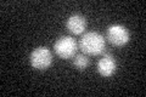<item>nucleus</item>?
Wrapping results in <instances>:
<instances>
[{"instance_id":"1","label":"nucleus","mask_w":146,"mask_h":97,"mask_svg":"<svg viewBox=\"0 0 146 97\" xmlns=\"http://www.w3.org/2000/svg\"><path fill=\"white\" fill-rule=\"evenodd\" d=\"M105 38L98 33V32H88V33L83 34L79 41V48L80 50L86 55H93V56H98V55L102 53L105 50Z\"/></svg>"},{"instance_id":"2","label":"nucleus","mask_w":146,"mask_h":97,"mask_svg":"<svg viewBox=\"0 0 146 97\" xmlns=\"http://www.w3.org/2000/svg\"><path fill=\"white\" fill-rule=\"evenodd\" d=\"M29 61L31 66L33 68L38 69V71H45L52 63V53L45 46H39L32 51Z\"/></svg>"},{"instance_id":"3","label":"nucleus","mask_w":146,"mask_h":97,"mask_svg":"<svg viewBox=\"0 0 146 97\" xmlns=\"http://www.w3.org/2000/svg\"><path fill=\"white\" fill-rule=\"evenodd\" d=\"M55 53L63 59L72 58L77 52V43L72 36H60L54 44Z\"/></svg>"},{"instance_id":"4","label":"nucleus","mask_w":146,"mask_h":97,"mask_svg":"<svg viewBox=\"0 0 146 97\" xmlns=\"http://www.w3.org/2000/svg\"><path fill=\"white\" fill-rule=\"evenodd\" d=\"M107 40L115 46H124L130 39V34L124 26L112 24L107 29Z\"/></svg>"},{"instance_id":"5","label":"nucleus","mask_w":146,"mask_h":97,"mask_svg":"<svg viewBox=\"0 0 146 97\" xmlns=\"http://www.w3.org/2000/svg\"><path fill=\"white\" fill-rule=\"evenodd\" d=\"M98 72L100 75H102L105 78H108L115 74L116 69H117V62L113 55L111 53H105L104 56L98 61Z\"/></svg>"},{"instance_id":"6","label":"nucleus","mask_w":146,"mask_h":97,"mask_svg":"<svg viewBox=\"0 0 146 97\" xmlns=\"http://www.w3.org/2000/svg\"><path fill=\"white\" fill-rule=\"evenodd\" d=\"M66 28L70 33L74 35L82 34L86 28V20L82 15H72L66 22Z\"/></svg>"},{"instance_id":"7","label":"nucleus","mask_w":146,"mask_h":97,"mask_svg":"<svg viewBox=\"0 0 146 97\" xmlns=\"http://www.w3.org/2000/svg\"><path fill=\"white\" fill-rule=\"evenodd\" d=\"M73 66L78 69V71H84V69L89 66V58L86 57L84 53L74 55V58H73Z\"/></svg>"}]
</instances>
